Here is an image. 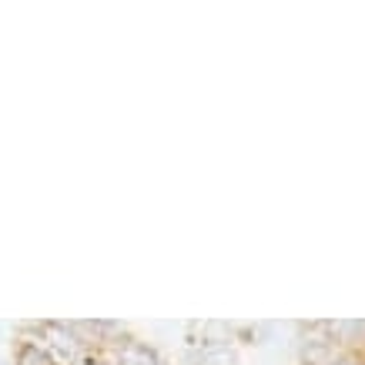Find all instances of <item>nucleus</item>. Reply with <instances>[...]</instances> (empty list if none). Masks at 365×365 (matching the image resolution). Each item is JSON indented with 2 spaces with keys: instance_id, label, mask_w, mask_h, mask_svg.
<instances>
[{
  "instance_id": "obj_1",
  "label": "nucleus",
  "mask_w": 365,
  "mask_h": 365,
  "mask_svg": "<svg viewBox=\"0 0 365 365\" xmlns=\"http://www.w3.org/2000/svg\"><path fill=\"white\" fill-rule=\"evenodd\" d=\"M104 359H108V365H165V359H161L155 345L144 342V339H134V335L121 339L111 349H104Z\"/></svg>"
},
{
  "instance_id": "obj_3",
  "label": "nucleus",
  "mask_w": 365,
  "mask_h": 365,
  "mask_svg": "<svg viewBox=\"0 0 365 365\" xmlns=\"http://www.w3.org/2000/svg\"><path fill=\"white\" fill-rule=\"evenodd\" d=\"M14 365H57V359L51 355L44 342L37 339H21L17 342V352H14Z\"/></svg>"
},
{
  "instance_id": "obj_2",
  "label": "nucleus",
  "mask_w": 365,
  "mask_h": 365,
  "mask_svg": "<svg viewBox=\"0 0 365 365\" xmlns=\"http://www.w3.org/2000/svg\"><path fill=\"white\" fill-rule=\"evenodd\" d=\"M238 339V325L232 322H191L188 325V349H222Z\"/></svg>"
},
{
  "instance_id": "obj_6",
  "label": "nucleus",
  "mask_w": 365,
  "mask_h": 365,
  "mask_svg": "<svg viewBox=\"0 0 365 365\" xmlns=\"http://www.w3.org/2000/svg\"><path fill=\"white\" fill-rule=\"evenodd\" d=\"M329 365H365V355H355V352H342L339 359H332Z\"/></svg>"
},
{
  "instance_id": "obj_4",
  "label": "nucleus",
  "mask_w": 365,
  "mask_h": 365,
  "mask_svg": "<svg viewBox=\"0 0 365 365\" xmlns=\"http://www.w3.org/2000/svg\"><path fill=\"white\" fill-rule=\"evenodd\" d=\"M185 365H238V355H235L232 345H222V349H188L185 352Z\"/></svg>"
},
{
  "instance_id": "obj_7",
  "label": "nucleus",
  "mask_w": 365,
  "mask_h": 365,
  "mask_svg": "<svg viewBox=\"0 0 365 365\" xmlns=\"http://www.w3.org/2000/svg\"><path fill=\"white\" fill-rule=\"evenodd\" d=\"M165 365H168V362H165Z\"/></svg>"
},
{
  "instance_id": "obj_5",
  "label": "nucleus",
  "mask_w": 365,
  "mask_h": 365,
  "mask_svg": "<svg viewBox=\"0 0 365 365\" xmlns=\"http://www.w3.org/2000/svg\"><path fill=\"white\" fill-rule=\"evenodd\" d=\"M71 365H108V359H104V352H84L78 362H71Z\"/></svg>"
}]
</instances>
